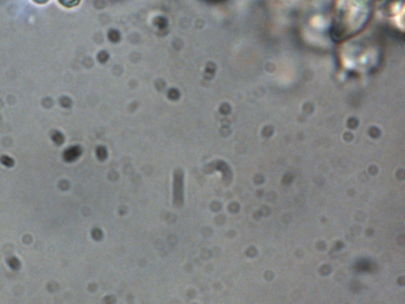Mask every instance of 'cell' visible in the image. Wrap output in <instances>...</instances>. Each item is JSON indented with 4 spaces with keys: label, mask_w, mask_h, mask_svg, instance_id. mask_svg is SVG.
Instances as JSON below:
<instances>
[{
    "label": "cell",
    "mask_w": 405,
    "mask_h": 304,
    "mask_svg": "<svg viewBox=\"0 0 405 304\" xmlns=\"http://www.w3.org/2000/svg\"><path fill=\"white\" fill-rule=\"evenodd\" d=\"M182 176H180V174H175V178H174V194H175V202H176L177 199L179 197V205H182L183 202V183H182Z\"/></svg>",
    "instance_id": "obj_1"
},
{
    "label": "cell",
    "mask_w": 405,
    "mask_h": 304,
    "mask_svg": "<svg viewBox=\"0 0 405 304\" xmlns=\"http://www.w3.org/2000/svg\"><path fill=\"white\" fill-rule=\"evenodd\" d=\"M80 0H59V2L63 5V6H67V7H72L75 5L79 3Z\"/></svg>",
    "instance_id": "obj_2"
},
{
    "label": "cell",
    "mask_w": 405,
    "mask_h": 304,
    "mask_svg": "<svg viewBox=\"0 0 405 304\" xmlns=\"http://www.w3.org/2000/svg\"><path fill=\"white\" fill-rule=\"evenodd\" d=\"M9 264H10V265H11L12 268H14V269H18L19 267V265H20L19 261H18L16 258H11V260L9 261Z\"/></svg>",
    "instance_id": "obj_3"
},
{
    "label": "cell",
    "mask_w": 405,
    "mask_h": 304,
    "mask_svg": "<svg viewBox=\"0 0 405 304\" xmlns=\"http://www.w3.org/2000/svg\"><path fill=\"white\" fill-rule=\"evenodd\" d=\"M2 159H3V160H5V161L4 160H2V164H5V165H9V166H11V165H13V164H14V163H13L12 160H11V159H10V158L2 157Z\"/></svg>",
    "instance_id": "obj_4"
},
{
    "label": "cell",
    "mask_w": 405,
    "mask_h": 304,
    "mask_svg": "<svg viewBox=\"0 0 405 304\" xmlns=\"http://www.w3.org/2000/svg\"><path fill=\"white\" fill-rule=\"evenodd\" d=\"M33 1L35 2L36 3H38V4H44V3L48 2L49 0H33Z\"/></svg>",
    "instance_id": "obj_5"
}]
</instances>
